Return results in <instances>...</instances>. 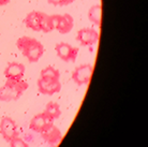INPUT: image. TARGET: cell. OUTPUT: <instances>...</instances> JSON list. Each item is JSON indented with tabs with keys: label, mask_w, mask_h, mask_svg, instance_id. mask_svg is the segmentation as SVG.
<instances>
[{
	"label": "cell",
	"mask_w": 148,
	"mask_h": 147,
	"mask_svg": "<svg viewBox=\"0 0 148 147\" xmlns=\"http://www.w3.org/2000/svg\"><path fill=\"white\" fill-rule=\"evenodd\" d=\"M53 122H54V119L46 112H42L40 114H37L31 119L29 128L34 132L41 133L43 132L45 129H47L48 127L54 125Z\"/></svg>",
	"instance_id": "cell-3"
},
{
	"label": "cell",
	"mask_w": 148,
	"mask_h": 147,
	"mask_svg": "<svg viewBox=\"0 0 148 147\" xmlns=\"http://www.w3.org/2000/svg\"><path fill=\"white\" fill-rule=\"evenodd\" d=\"M25 74V66L19 63H10L4 70V76L7 80H22Z\"/></svg>",
	"instance_id": "cell-10"
},
{
	"label": "cell",
	"mask_w": 148,
	"mask_h": 147,
	"mask_svg": "<svg viewBox=\"0 0 148 147\" xmlns=\"http://www.w3.org/2000/svg\"><path fill=\"white\" fill-rule=\"evenodd\" d=\"M57 56L63 61H75L78 55V48L74 47L72 45L61 42L55 46Z\"/></svg>",
	"instance_id": "cell-7"
},
{
	"label": "cell",
	"mask_w": 148,
	"mask_h": 147,
	"mask_svg": "<svg viewBox=\"0 0 148 147\" xmlns=\"http://www.w3.org/2000/svg\"><path fill=\"white\" fill-rule=\"evenodd\" d=\"M16 46L22 52L23 56H25L29 63H37L42 57L44 53V46L40 41L31 37H21L16 42Z\"/></svg>",
	"instance_id": "cell-1"
},
{
	"label": "cell",
	"mask_w": 148,
	"mask_h": 147,
	"mask_svg": "<svg viewBox=\"0 0 148 147\" xmlns=\"http://www.w3.org/2000/svg\"><path fill=\"white\" fill-rule=\"evenodd\" d=\"M53 19H54V27H55V29L59 33H61V34H67L73 28L74 21L73 17L70 14H55L53 15Z\"/></svg>",
	"instance_id": "cell-5"
},
{
	"label": "cell",
	"mask_w": 148,
	"mask_h": 147,
	"mask_svg": "<svg viewBox=\"0 0 148 147\" xmlns=\"http://www.w3.org/2000/svg\"><path fill=\"white\" fill-rule=\"evenodd\" d=\"M38 89L42 95L51 96V95L60 91L61 84H60V81H54V80H49V78L40 77L38 80Z\"/></svg>",
	"instance_id": "cell-9"
},
{
	"label": "cell",
	"mask_w": 148,
	"mask_h": 147,
	"mask_svg": "<svg viewBox=\"0 0 148 147\" xmlns=\"http://www.w3.org/2000/svg\"><path fill=\"white\" fill-rule=\"evenodd\" d=\"M42 12L32 11L28 13L24 19V24L27 28L34 31H41V23H42Z\"/></svg>",
	"instance_id": "cell-11"
},
{
	"label": "cell",
	"mask_w": 148,
	"mask_h": 147,
	"mask_svg": "<svg viewBox=\"0 0 148 147\" xmlns=\"http://www.w3.org/2000/svg\"><path fill=\"white\" fill-rule=\"evenodd\" d=\"M28 88V83L24 80H7L4 86L0 87V101L9 102L18 100L25 90Z\"/></svg>",
	"instance_id": "cell-2"
},
{
	"label": "cell",
	"mask_w": 148,
	"mask_h": 147,
	"mask_svg": "<svg viewBox=\"0 0 148 147\" xmlns=\"http://www.w3.org/2000/svg\"><path fill=\"white\" fill-rule=\"evenodd\" d=\"M10 1H11V0H0V7H1V5H7Z\"/></svg>",
	"instance_id": "cell-19"
},
{
	"label": "cell",
	"mask_w": 148,
	"mask_h": 147,
	"mask_svg": "<svg viewBox=\"0 0 148 147\" xmlns=\"http://www.w3.org/2000/svg\"><path fill=\"white\" fill-rule=\"evenodd\" d=\"M55 29L54 27V19L53 15H47L43 13L42 14V23H41V31L47 33Z\"/></svg>",
	"instance_id": "cell-14"
},
{
	"label": "cell",
	"mask_w": 148,
	"mask_h": 147,
	"mask_svg": "<svg viewBox=\"0 0 148 147\" xmlns=\"http://www.w3.org/2000/svg\"><path fill=\"white\" fill-rule=\"evenodd\" d=\"M44 112H46L53 119H57L61 115V110H60L59 104L56 102H48L45 106Z\"/></svg>",
	"instance_id": "cell-16"
},
{
	"label": "cell",
	"mask_w": 148,
	"mask_h": 147,
	"mask_svg": "<svg viewBox=\"0 0 148 147\" xmlns=\"http://www.w3.org/2000/svg\"><path fill=\"white\" fill-rule=\"evenodd\" d=\"M0 133L5 142H10L17 136V125L11 117H3L0 122Z\"/></svg>",
	"instance_id": "cell-4"
},
{
	"label": "cell",
	"mask_w": 148,
	"mask_h": 147,
	"mask_svg": "<svg viewBox=\"0 0 148 147\" xmlns=\"http://www.w3.org/2000/svg\"><path fill=\"white\" fill-rule=\"evenodd\" d=\"M9 143H10V147H29L28 143H26L23 139L17 137V136L10 141Z\"/></svg>",
	"instance_id": "cell-17"
},
{
	"label": "cell",
	"mask_w": 148,
	"mask_h": 147,
	"mask_svg": "<svg viewBox=\"0 0 148 147\" xmlns=\"http://www.w3.org/2000/svg\"><path fill=\"white\" fill-rule=\"evenodd\" d=\"M41 136H42V139L46 143L54 145V144H57L61 140L62 134H61L60 130L56 126L52 125L51 127H48L47 129H45L43 132H41Z\"/></svg>",
	"instance_id": "cell-12"
},
{
	"label": "cell",
	"mask_w": 148,
	"mask_h": 147,
	"mask_svg": "<svg viewBox=\"0 0 148 147\" xmlns=\"http://www.w3.org/2000/svg\"><path fill=\"white\" fill-rule=\"evenodd\" d=\"M41 76L44 77V78H49V80H54V81H59L60 78V73L59 71L55 69L54 67L48 66L46 68H44L43 70L41 71Z\"/></svg>",
	"instance_id": "cell-15"
},
{
	"label": "cell",
	"mask_w": 148,
	"mask_h": 147,
	"mask_svg": "<svg viewBox=\"0 0 148 147\" xmlns=\"http://www.w3.org/2000/svg\"><path fill=\"white\" fill-rule=\"evenodd\" d=\"M75 0H47V2L55 7H64L69 4L73 3Z\"/></svg>",
	"instance_id": "cell-18"
},
{
	"label": "cell",
	"mask_w": 148,
	"mask_h": 147,
	"mask_svg": "<svg viewBox=\"0 0 148 147\" xmlns=\"http://www.w3.org/2000/svg\"><path fill=\"white\" fill-rule=\"evenodd\" d=\"M91 74H92V66H90V65H81L72 73V80L78 86L87 85L89 83V81H90Z\"/></svg>",
	"instance_id": "cell-6"
},
{
	"label": "cell",
	"mask_w": 148,
	"mask_h": 147,
	"mask_svg": "<svg viewBox=\"0 0 148 147\" xmlns=\"http://www.w3.org/2000/svg\"><path fill=\"white\" fill-rule=\"evenodd\" d=\"M76 40L82 46H92L99 40V33L93 28H83L78 30Z\"/></svg>",
	"instance_id": "cell-8"
},
{
	"label": "cell",
	"mask_w": 148,
	"mask_h": 147,
	"mask_svg": "<svg viewBox=\"0 0 148 147\" xmlns=\"http://www.w3.org/2000/svg\"><path fill=\"white\" fill-rule=\"evenodd\" d=\"M101 11H102V9H101L100 4H95L88 11L89 21L97 26H100L101 24Z\"/></svg>",
	"instance_id": "cell-13"
}]
</instances>
